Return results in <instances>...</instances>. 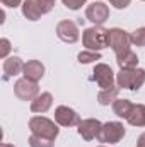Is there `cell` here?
<instances>
[{"mask_svg": "<svg viewBox=\"0 0 145 147\" xmlns=\"http://www.w3.org/2000/svg\"><path fill=\"white\" fill-rule=\"evenodd\" d=\"M77 127H79V128H77L79 135H80L84 140L91 142V140L97 139V135H99V132H101L103 123H101L99 120H96V118H85V120H82Z\"/></svg>", "mask_w": 145, "mask_h": 147, "instance_id": "obj_9", "label": "cell"}, {"mask_svg": "<svg viewBox=\"0 0 145 147\" xmlns=\"http://www.w3.org/2000/svg\"><path fill=\"white\" fill-rule=\"evenodd\" d=\"M116 63H118L119 69H133V67H138V57L130 48V50L116 55Z\"/></svg>", "mask_w": 145, "mask_h": 147, "instance_id": "obj_16", "label": "cell"}, {"mask_svg": "<svg viewBox=\"0 0 145 147\" xmlns=\"http://www.w3.org/2000/svg\"><path fill=\"white\" fill-rule=\"evenodd\" d=\"M53 105V96L51 92H41L39 96H36L33 101H31V111L33 113H46V111L51 108Z\"/></svg>", "mask_w": 145, "mask_h": 147, "instance_id": "obj_14", "label": "cell"}, {"mask_svg": "<svg viewBox=\"0 0 145 147\" xmlns=\"http://www.w3.org/2000/svg\"><path fill=\"white\" fill-rule=\"evenodd\" d=\"M29 130L34 135L46 137V139H53V140L60 134V128L55 125V121L50 120V118H46V116H33L29 120Z\"/></svg>", "mask_w": 145, "mask_h": 147, "instance_id": "obj_3", "label": "cell"}, {"mask_svg": "<svg viewBox=\"0 0 145 147\" xmlns=\"http://www.w3.org/2000/svg\"><path fill=\"white\" fill-rule=\"evenodd\" d=\"M29 146L31 147H53L55 146V140L53 139H46V137H39L31 134L29 137Z\"/></svg>", "mask_w": 145, "mask_h": 147, "instance_id": "obj_21", "label": "cell"}, {"mask_svg": "<svg viewBox=\"0 0 145 147\" xmlns=\"http://www.w3.org/2000/svg\"><path fill=\"white\" fill-rule=\"evenodd\" d=\"M118 94H119V87L118 86H113L109 89H101L99 94H97V103L101 106H109V105H113L118 99Z\"/></svg>", "mask_w": 145, "mask_h": 147, "instance_id": "obj_18", "label": "cell"}, {"mask_svg": "<svg viewBox=\"0 0 145 147\" xmlns=\"http://www.w3.org/2000/svg\"><path fill=\"white\" fill-rule=\"evenodd\" d=\"M125 134H126V130H125L123 123H119V121H108V123H104L101 127L97 140L101 144H109V146L111 144H118V142L123 140Z\"/></svg>", "mask_w": 145, "mask_h": 147, "instance_id": "obj_4", "label": "cell"}, {"mask_svg": "<svg viewBox=\"0 0 145 147\" xmlns=\"http://www.w3.org/2000/svg\"><path fill=\"white\" fill-rule=\"evenodd\" d=\"M22 16L28 19V21H39L41 19V16H44L43 14V10L39 9V5H38L36 0H24L22 2Z\"/></svg>", "mask_w": 145, "mask_h": 147, "instance_id": "obj_15", "label": "cell"}, {"mask_svg": "<svg viewBox=\"0 0 145 147\" xmlns=\"http://www.w3.org/2000/svg\"><path fill=\"white\" fill-rule=\"evenodd\" d=\"M99 147H106V146H99Z\"/></svg>", "mask_w": 145, "mask_h": 147, "instance_id": "obj_30", "label": "cell"}, {"mask_svg": "<svg viewBox=\"0 0 145 147\" xmlns=\"http://www.w3.org/2000/svg\"><path fill=\"white\" fill-rule=\"evenodd\" d=\"M108 2L114 7V9L123 10V9H126V7L130 5V2H132V0H108Z\"/></svg>", "mask_w": 145, "mask_h": 147, "instance_id": "obj_26", "label": "cell"}, {"mask_svg": "<svg viewBox=\"0 0 145 147\" xmlns=\"http://www.w3.org/2000/svg\"><path fill=\"white\" fill-rule=\"evenodd\" d=\"M55 121H56L60 127H75V125H79L82 120H80L79 113L75 110L62 105V106H58V108L55 110Z\"/></svg>", "mask_w": 145, "mask_h": 147, "instance_id": "obj_11", "label": "cell"}, {"mask_svg": "<svg viewBox=\"0 0 145 147\" xmlns=\"http://www.w3.org/2000/svg\"><path fill=\"white\" fill-rule=\"evenodd\" d=\"M36 2H38V5H39V9L43 10V14L51 12L53 7H55V0H36Z\"/></svg>", "mask_w": 145, "mask_h": 147, "instance_id": "obj_24", "label": "cell"}, {"mask_svg": "<svg viewBox=\"0 0 145 147\" xmlns=\"http://www.w3.org/2000/svg\"><path fill=\"white\" fill-rule=\"evenodd\" d=\"M77 60L80 62V63H92V62H97V60H101V53L99 51H91V50H85V51H80L79 55H77Z\"/></svg>", "mask_w": 145, "mask_h": 147, "instance_id": "obj_20", "label": "cell"}, {"mask_svg": "<svg viewBox=\"0 0 145 147\" xmlns=\"http://www.w3.org/2000/svg\"><path fill=\"white\" fill-rule=\"evenodd\" d=\"M2 69H3V80H10L12 77L22 74V70H24V62L19 57H7L3 60Z\"/></svg>", "mask_w": 145, "mask_h": 147, "instance_id": "obj_12", "label": "cell"}, {"mask_svg": "<svg viewBox=\"0 0 145 147\" xmlns=\"http://www.w3.org/2000/svg\"><path fill=\"white\" fill-rule=\"evenodd\" d=\"M142 2H145V0H142Z\"/></svg>", "mask_w": 145, "mask_h": 147, "instance_id": "obj_31", "label": "cell"}, {"mask_svg": "<svg viewBox=\"0 0 145 147\" xmlns=\"http://www.w3.org/2000/svg\"><path fill=\"white\" fill-rule=\"evenodd\" d=\"M82 45L91 51H101L109 46V29L103 26H92L87 28L82 33Z\"/></svg>", "mask_w": 145, "mask_h": 147, "instance_id": "obj_1", "label": "cell"}, {"mask_svg": "<svg viewBox=\"0 0 145 147\" xmlns=\"http://www.w3.org/2000/svg\"><path fill=\"white\" fill-rule=\"evenodd\" d=\"M14 94L21 101H33L36 96H39V86L38 82H33L26 77L14 82Z\"/></svg>", "mask_w": 145, "mask_h": 147, "instance_id": "obj_6", "label": "cell"}, {"mask_svg": "<svg viewBox=\"0 0 145 147\" xmlns=\"http://www.w3.org/2000/svg\"><path fill=\"white\" fill-rule=\"evenodd\" d=\"M0 147H14V146H12V144H5V142H3V144H2Z\"/></svg>", "mask_w": 145, "mask_h": 147, "instance_id": "obj_29", "label": "cell"}, {"mask_svg": "<svg viewBox=\"0 0 145 147\" xmlns=\"http://www.w3.org/2000/svg\"><path fill=\"white\" fill-rule=\"evenodd\" d=\"M22 75L33 82H39L44 75V65L39 62V60H28L24 63V70H22Z\"/></svg>", "mask_w": 145, "mask_h": 147, "instance_id": "obj_13", "label": "cell"}, {"mask_svg": "<svg viewBox=\"0 0 145 147\" xmlns=\"http://www.w3.org/2000/svg\"><path fill=\"white\" fill-rule=\"evenodd\" d=\"M56 36L60 38L63 43H75V41H79V26L73 22V21H68V19H65V21H60L58 24H56Z\"/></svg>", "mask_w": 145, "mask_h": 147, "instance_id": "obj_10", "label": "cell"}, {"mask_svg": "<svg viewBox=\"0 0 145 147\" xmlns=\"http://www.w3.org/2000/svg\"><path fill=\"white\" fill-rule=\"evenodd\" d=\"M137 147H145V134H142L137 140Z\"/></svg>", "mask_w": 145, "mask_h": 147, "instance_id": "obj_28", "label": "cell"}, {"mask_svg": "<svg viewBox=\"0 0 145 147\" xmlns=\"http://www.w3.org/2000/svg\"><path fill=\"white\" fill-rule=\"evenodd\" d=\"M130 36H132V45H135V46H145V26L135 29Z\"/></svg>", "mask_w": 145, "mask_h": 147, "instance_id": "obj_22", "label": "cell"}, {"mask_svg": "<svg viewBox=\"0 0 145 147\" xmlns=\"http://www.w3.org/2000/svg\"><path fill=\"white\" fill-rule=\"evenodd\" d=\"M62 2H63V5H65L67 9H70V10H79V9H82V5H85L87 0H62Z\"/></svg>", "mask_w": 145, "mask_h": 147, "instance_id": "obj_23", "label": "cell"}, {"mask_svg": "<svg viewBox=\"0 0 145 147\" xmlns=\"http://www.w3.org/2000/svg\"><path fill=\"white\" fill-rule=\"evenodd\" d=\"M85 19L91 21L94 26H103L109 19V7L104 2H99V0L92 2L85 9Z\"/></svg>", "mask_w": 145, "mask_h": 147, "instance_id": "obj_7", "label": "cell"}, {"mask_svg": "<svg viewBox=\"0 0 145 147\" xmlns=\"http://www.w3.org/2000/svg\"><path fill=\"white\" fill-rule=\"evenodd\" d=\"M5 7H10V9H15V7H19L21 3H22V0H0Z\"/></svg>", "mask_w": 145, "mask_h": 147, "instance_id": "obj_27", "label": "cell"}, {"mask_svg": "<svg viewBox=\"0 0 145 147\" xmlns=\"http://www.w3.org/2000/svg\"><path fill=\"white\" fill-rule=\"evenodd\" d=\"M0 46H2V48H0V57L5 60L7 55H9V51H10V41H9L7 38H2V39H0Z\"/></svg>", "mask_w": 145, "mask_h": 147, "instance_id": "obj_25", "label": "cell"}, {"mask_svg": "<svg viewBox=\"0 0 145 147\" xmlns=\"http://www.w3.org/2000/svg\"><path fill=\"white\" fill-rule=\"evenodd\" d=\"M145 82V70L140 67L133 69H119L116 74V86L119 89H130V91H138Z\"/></svg>", "mask_w": 145, "mask_h": 147, "instance_id": "obj_2", "label": "cell"}, {"mask_svg": "<svg viewBox=\"0 0 145 147\" xmlns=\"http://www.w3.org/2000/svg\"><path fill=\"white\" fill-rule=\"evenodd\" d=\"M132 108H133V103H132L130 99H116V101L113 103V111H114V115L119 116V118H125V120H126V116L130 115Z\"/></svg>", "mask_w": 145, "mask_h": 147, "instance_id": "obj_19", "label": "cell"}, {"mask_svg": "<svg viewBox=\"0 0 145 147\" xmlns=\"http://www.w3.org/2000/svg\"><path fill=\"white\" fill-rule=\"evenodd\" d=\"M92 74H94L92 79L96 80V84H97L101 89H109V87H113L114 82H116V75L113 72V69H111L109 65H106V63H96Z\"/></svg>", "mask_w": 145, "mask_h": 147, "instance_id": "obj_8", "label": "cell"}, {"mask_svg": "<svg viewBox=\"0 0 145 147\" xmlns=\"http://www.w3.org/2000/svg\"><path fill=\"white\" fill-rule=\"evenodd\" d=\"M132 46V36L130 33L119 29V28H111L109 29V48L114 51V55H119Z\"/></svg>", "mask_w": 145, "mask_h": 147, "instance_id": "obj_5", "label": "cell"}, {"mask_svg": "<svg viewBox=\"0 0 145 147\" xmlns=\"http://www.w3.org/2000/svg\"><path fill=\"white\" fill-rule=\"evenodd\" d=\"M126 121L132 127H145V105H133Z\"/></svg>", "mask_w": 145, "mask_h": 147, "instance_id": "obj_17", "label": "cell"}]
</instances>
